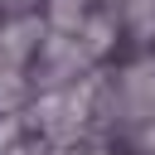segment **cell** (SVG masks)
I'll use <instances>...</instances> for the list:
<instances>
[{"label":"cell","mask_w":155,"mask_h":155,"mask_svg":"<svg viewBox=\"0 0 155 155\" xmlns=\"http://www.w3.org/2000/svg\"><path fill=\"white\" fill-rule=\"evenodd\" d=\"M44 19H10L5 29H0V63H10V68H24V58L29 53H39L44 48Z\"/></svg>","instance_id":"obj_1"},{"label":"cell","mask_w":155,"mask_h":155,"mask_svg":"<svg viewBox=\"0 0 155 155\" xmlns=\"http://www.w3.org/2000/svg\"><path fill=\"white\" fill-rule=\"evenodd\" d=\"M121 102H126L131 116H155V63H136V68H126Z\"/></svg>","instance_id":"obj_2"},{"label":"cell","mask_w":155,"mask_h":155,"mask_svg":"<svg viewBox=\"0 0 155 155\" xmlns=\"http://www.w3.org/2000/svg\"><path fill=\"white\" fill-rule=\"evenodd\" d=\"M87 5H92V0H48V24H58V29H82Z\"/></svg>","instance_id":"obj_3"},{"label":"cell","mask_w":155,"mask_h":155,"mask_svg":"<svg viewBox=\"0 0 155 155\" xmlns=\"http://www.w3.org/2000/svg\"><path fill=\"white\" fill-rule=\"evenodd\" d=\"M24 97V68L0 63V116H10V107Z\"/></svg>","instance_id":"obj_4"},{"label":"cell","mask_w":155,"mask_h":155,"mask_svg":"<svg viewBox=\"0 0 155 155\" xmlns=\"http://www.w3.org/2000/svg\"><path fill=\"white\" fill-rule=\"evenodd\" d=\"M82 34H87V53H102L111 44V19H82Z\"/></svg>","instance_id":"obj_5"},{"label":"cell","mask_w":155,"mask_h":155,"mask_svg":"<svg viewBox=\"0 0 155 155\" xmlns=\"http://www.w3.org/2000/svg\"><path fill=\"white\" fill-rule=\"evenodd\" d=\"M10 145H19V116H0V155Z\"/></svg>","instance_id":"obj_6"},{"label":"cell","mask_w":155,"mask_h":155,"mask_svg":"<svg viewBox=\"0 0 155 155\" xmlns=\"http://www.w3.org/2000/svg\"><path fill=\"white\" fill-rule=\"evenodd\" d=\"M140 145H145V150H155V126H145V136H140Z\"/></svg>","instance_id":"obj_7"},{"label":"cell","mask_w":155,"mask_h":155,"mask_svg":"<svg viewBox=\"0 0 155 155\" xmlns=\"http://www.w3.org/2000/svg\"><path fill=\"white\" fill-rule=\"evenodd\" d=\"M5 155H39V150H34V145H10Z\"/></svg>","instance_id":"obj_8"}]
</instances>
